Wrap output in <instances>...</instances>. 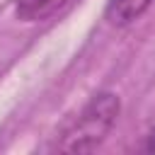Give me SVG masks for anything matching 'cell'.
Returning <instances> with one entry per match:
<instances>
[{"label":"cell","mask_w":155,"mask_h":155,"mask_svg":"<svg viewBox=\"0 0 155 155\" xmlns=\"http://www.w3.org/2000/svg\"><path fill=\"white\" fill-rule=\"evenodd\" d=\"M119 109H121V104H119L116 94H111V92L94 94L82 107V111L75 116V121L68 126L58 148L65 150V153H90V150H94L107 138L111 126L116 124Z\"/></svg>","instance_id":"6da1fadb"},{"label":"cell","mask_w":155,"mask_h":155,"mask_svg":"<svg viewBox=\"0 0 155 155\" xmlns=\"http://www.w3.org/2000/svg\"><path fill=\"white\" fill-rule=\"evenodd\" d=\"M150 2L153 0H109L107 10H104V17L114 27H126V24L136 22L150 7Z\"/></svg>","instance_id":"7a4b0ae2"},{"label":"cell","mask_w":155,"mask_h":155,"mask_svg":"<svg viewBox=\"0 0 155 155\" xmlns=\"http://www.w3.org/2000/svg\"><path fill=\"white\" fill-rule=\"evenodd\" d=\"M143 150H145V153H155V126H153V128H150V133L145 136Z\"/></svg>","instance_id":"277c9868"},{"label":"cell","mask_w":155,"mask_h":155,"mask_svg":"<svg viewBox=\"0 0 155 155\" xmlns=\"http://www.w3.org/2000/svg\"><path fill=\"white\" fill-rule=\"evenodd\" d=\"M70 0H15V15L24 22H39L65 7Z\"/></svg>","instance_id":"3957f363"}]
</instances>
